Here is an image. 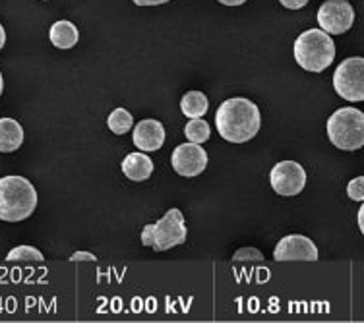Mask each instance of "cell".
I'll use <instances>...</instances> for the list:
<instances>
[{
  "label": "cell",
  "instance_id": "obj_1",
  "mask_svg": "<svg viewBox=\"0 0 364 323\" xmlns=\"http://www.w3.org/2000/svg\"><path fill=\"white\" fill-rule=\"evenodd\" d=\"M215 126L219 136L231 143H245L256 138L262 126V114L250 99H227L215 113Z\"/></svg>",
  "mask_w": 364,
  "mask_h": 323
},
{
  "label": "cell",
  "instance_id": "obj_2",
  "mask_svg": "<svg viewBox=\"0 0 364 323\" xmlns=\"http://www.w3.org/2000/svg\"><path fill=\"white\" fill-rule=\"evenodd\" d=\"M37 207V192L23 176L0 178V221L20 223Z\"/></svg>",
  "mask_w": 364,
  "mask_h": 323
},
{
  "label": "cell",
  "instance_id": "obj_3",
  "mask_svg": "<svg viewBox=\"0 0 364 323\" xmlns=\"http://www.w3.org/2000/svg\"><path fill=\"white\" fill-rule=\"evenodd\" d=\"M294 60L302 70L320 74L336 60V43L328 31L306 29L294 41Z\"/></svg>",
  "mask_w": 364,
  "mask_h": 323
},
{
  "label": "cell",
  "instance_id": "obj_4",
  "mask_svg": "<svg viewBox=\"0 0 364 323\" xmlns=\"http://www.w3.org/2000/svg\"><path fill=\"white\" fill-rule=\"evenodd\" d=\"M328 138L337 149L357 151L364 146V113L355 106L337 109L328 119Z\"/></svg>",
  "mask_w": 364,
  "mask_h": 323
},
{
  "label": "cell",
  "instance_id": "obj_5",
  "mask_svg": "<svg viewBox=\"0 0 364 323\" xmlns=\"http://www.w3.org/2000/svg\"><path fill=\"white\" fill-rule=\"evenodd\" d=\"M188 229L184 223V215L181 209H168L157 223L146 225L141 231V244L154 248L155 252H165L178 246L186 240Z\"/></svg>",
  "mask_w": 364,
  "mask_h": 323
},
{
  "label": "cell",
  "instance_id": "obj_6",
  "mask_svg": "<svg viewBox=\"0 0 364 323\" xmlns=\"http://www.w3.org/2000/svg\"><path fill=\"white\" fill-rule=\"evenodd\" d=\"M333 87L337 95L345 101L350 103L364 101V58H345L333 74Z\"/></svg>",
  "mask_w": 364,
  "mask_h": 323
},
{
  "label": "cell",
  "instance_id": "obj_7",
  "mask_svg": "<svg viewBox=\"0 0 364 323\" xmlns=\"http://www.w3.org/2000/svg\"><path fill=\"white\" fill-rule=\"evenodd\" d=\"M269 184L279 196H299L306 186V170L296 161H281L269 173Z\"/></svg>",
  "mask_w": 364,
  "mask_h": 323
},
{
  "label": "cell",
  "instance_id": "obj_8",
  "mask_svg": "<svg viewBox=\"0 0 364 323\" xmlns=\"http://www.w3.org/2000/svg\"><path fill=\"white\" fill-rule=\"evenodd\" d=\"M355 23V10L347 0H326L318 8V26L329 35H341Z\"/></svg>",
  "mask_w": 364,
  "mask_h": 323
},
{
  "label": "cell",
  "instance_id": "obj_9",
  "mask_svg": "<svg viewBox=\"0 0 364 323\" xmlns=\"http://www.w3.org/2000/svg\"><path fill=\"white\" fill-rule=\"evenodd\" d=\"M171 165L176 175L184 176V178H194V176L202 175L208 167V153L200 143H192V141L182 143L173 151Z\"/></svg>",
  "mask_w": 364,
  "mask_h": 323
},
{
  "label": "cell",
  "instance_id": "obj_10",
  "mask_svg": "<svg viewBox=\"0 0 364 323\" xmlns=\"http://www.w3.org/2000/svg\"><path fill=\"white\" fill-rule=\"evenodd\" d=\"M273 258L277 261L302 260L316 261L318 260V248L309 236L302 234H289L279 240V244L273 250Z\"/></svg>",
  "mask_w": 364,
  "mask_h": 323
},
{
  "label": "cell",
  "instance_id": "obj_11",
  "mask_svg": "<svg viewBox=\"0 0 364 323\" xmlns=\"http://www.w3.org/2000/svg\"><path fill=\"white\" fill-rule=\"evenodd\" d=\"M134 146L141 151H157V149L163 148L165 143V128L159 120L155 119H146L140 120L136 126H134L132 132Z\"/></svg>",
  "mask_w": 364,
  "mask_h": 323
},
{
  "label": "cell",
  "instance_id": "obj_12",
  "mask_svg": "<svg viewBox=\"0 0 364 323\" xmlns=\"http://www.w3.org/2000/svg\"><path fill=\"white\" fill-rule=\"evenodd\" d=\"M122 173L132 182H144L154 173V161L147 157L146 151H140V153L134 151V153L124 157V161H122Z\"/></svg>",
  "mask_w": 364,
  "mask_h": 323
},
{
  "label": "cell",
  "instance_id": "obj_13",
  "mask_svg": "<svg viewBox=\"0 0 364 323\" xmlns=\"http://www.w3.org/2000/svg\"><path fill=\"white\" fill-rule=\"evenodd\" d=\"M23 143V128L14 119H0V153H14Z\"/></svg>",
  "mask_w": 364,
  "mask_h": 323
},
{
  "label": "cell",
  "instance_id": "obj_14",
  "mask_svg": "<svg viewBox=\"0 0 364 323\" xmlns=\"http://www.w3.org/2000/svg\"><path fill=\"white\" fill-rule=\"evenodd\" d=\"M50 43L55 45L56 49H72V47H76L77 39H80V33H77V28L68 20H60L55 21L53 26H50L49 31Z\"/></svg>",
  "mask_w": 364,
  "mask_h": 323
},
{
  "label": "cell",
  "instance_id": "obj_15",
  "mask_svg": "<svg viewBox=\"0 0 364 323\" xmlns=\"http://www.w3.org/2000/svg\"><path fill=\"white\" fill-rule=\"evenodd\" d=\"M181 109L182 114L188 116V119H202L203 114L208 113L210 103H208V97L202 92H188L182 95Z\"/></svg>",
  "mask_w": 364,
  "mask_h": 323
},
{
  "label": "cell",
  "instance_id": "obj_16",
  "mask_svg": "<svg viewBox=\"0 0 364 323\" xmlns=\"http://www.w3.org/2000/svg\"><path fill=\"white\" fill-rule=\"evenodd\" d=\"M107 126L111 130L112 133H117V136H124V133L134 126V116L128 113L127 109H114L111 114H109V119H107Z\"/></svg>",
  "mask_w": 364,
  "mask_h": 323
},
{
  "label": "cell",
  "instance_id": "obj_17",
  "mask_svg": "<svg viewBox=\"0 0 364 323\" xmlns=\"http://www.w3.org/2000/svg\"><path fill=\"white\" fill-rule=\"evenodd\" d=\"M210 124L205 122L203 119H192L184 126V136L188 138V141H192V143H200L202 146L203 141L210 140Z\"/></svg>",
  "mask_w": 364,
  "mask_h": 323
},
{
  "label": "cell",
  "instance_id": "obj_18",
  "mask_svg": "<svg viewBox=\"0 0 364 323\" xmlns=\"http://www.w3.org/2000/svg\"><path fill=\"white\" fill-rule=\"evenodd\" d=\"M8 261H20V260H26V261H43V253L33 246H18L14 250H10L6 256Z\"/></svg>",
  "mask_w": 364,
  "mask_h": 323
},
{
  "label": "cell",
  "instance_id": "obj_19",
  "mask_svg": "<svg viewBox=\"0 0 364 323\" xmlns=\"http://www.w3.org/2000/svg\"><path fill=\"white\" fill-rule=\"evenodd\" d=\"M347 196L353 202H364V176H357L347 184Z\"/></svg>",
  "mask_w": 364,
  "mask_h": 323
},
{
  "label": "cell",
  "instance_id": "obj_20",
  "mask_svg": "<svg viewBox=\"0 0 364 323\" xmlns=\"http://www.w3.org/2000/svg\"><path fill=\"white\" fill-rule=\"evenodd\" d=\"M235 261H248V260H264V253L256 250V248H240L235 256H232Z\"/></svg>",
  "mask_w": 364,
  "mask_h": 323
},
{
  "label": "cell",
  "instance_id": "obj_21",
  "mask_svg": "<svg viewBox=\"0 0 364 323\" xmlns=\"http://www.w3.org/2000/svg\"><path fill=\"white\" fill-rule=\"evenodd\" d=\"M281 6L289 8V10H301L309 4V0H279Z\"/></svg>",
  "mask_w": 364,
  "mask_h": 323
},
{
  "label": "cell",
  "instance_id": "obj_22",
  "mask_svg": "<svg viewBox=\"0 0 364 323\" xmlns=\"http://www.w3.org/2000/svg\"><path fill=\"white\" fill-rule=\"evenodd\" d=\"M136 6H161L167 4L168 0H132Z\"/></svg>",
  "mask_w": 364,
  "mask_h": 323
},
{
  "label": "cell",
  "instance_id": "obj_23",
  "mask_svg": "<svg viewBox=\"0 0 364 323\" xmlns=\"http://www.w3.org/2000/svg\"><path fill=\"white\" fill-rule=\"evenodd\" d=\"M72 261H80V260H90V261H95L97 258L93 256V253L90 252H76V253H72Z\"/></svg>",
  "mask_w": 364,
  "mask_h": 323
},
{
  "label": "cell",
  "instance_id": "obj_24",
  "mask_svg": "<svg viewBox=\"0 0 364 323\" xmlns=\"http://www.w3.org/2000/svg\"><path fill=\"white\" fill-rule=\"evenodd\" d=\"M357 221H358V229H360V232H363V234H364V202H363V207L358 209Z\"/></svg>",
  "mask_w": 364,
  "mask_h": 323
},
{
  "label": "cell",
  "instance_id": "obj_25",
  "mask_svg": "<svg viewBox=\"0 0 364 323\" xmlns=\"http://www.w3.org/2000/svg\"><path fill=\"white\" fill-rule=\"evenodd\" d=\"M218 2L225 4V6H240V4H245L246 0H218Z\"/></svg>",
  "mask_w": 364,
  "mask_h": 323
},
{
  "label": "cell",
  "instance_id": "obj_26",
  "mask_svg": "<svg viewBox=\"0 0 364 323\" xmlns=\"http://www.w3.org/2000/svg\"><path fill=\"white\" fill-rule=\"evenodd\" d=\"M4 43H6V31L2 28V23H0V50L4 47Z\"/></svg>",
  "mask_w": 364,
  "mask_h": 323
},
{
  "label": "cell",
  "instance_id": "obj_27",
  "mask_svg": "<svg viewBox=\"0 0 364 323\" xmlns=\"http://www.w3.org/2000/svg\"><path fill=\"white\" fill-rule=\"evenodd\" d=\"M2 89H4V80H2V74H0V95H2Z\"/></svg>",
  "mask_w": 364,
  "mask_h": 323
}]
</instances>
